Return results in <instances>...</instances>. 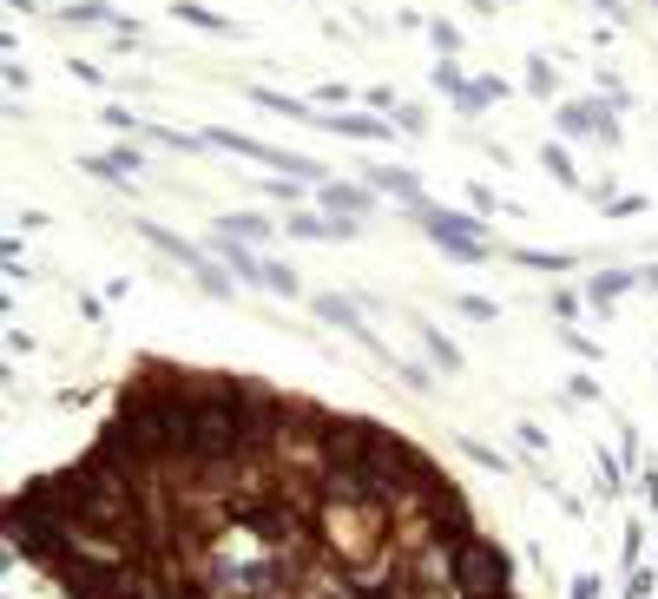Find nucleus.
I'll use <instances>...</instances> for the list:
<instances>
[{
  "instance_id": "1",
  "label": "nucleus",
  "mask_w": 658,
  "mask_h": 599,
  "mask_svg": "<svg viewBox=\"0 0 658 599\" xmlns=\"http://www.w3.org/2000/svg\"><path fill=\"white\" fill-rule=\"evenodd\" d=\"M422 224H428V237H435L441 251H455V257H487V237H474V231H481L474 218H455V211H428V205H422Z\"/></svg>"
},
{
  "instance_id": "2",
  "label": "nucleus",
  "mask_w": 658,
  "mask_h": 599,
  "mask_svg": "<svg viewBox=\"0 0 658 599\" xmlns=\"http://www.w3.org/2000/svg\"><path fill=\"white\" fill-rule=\"evenodd\" d=\"M560 126L566 132H593V139H619L612 112H599V106H560Z\"/></svg>"
},
{
  "instance_id": "3",
  "label": "nucleus",
  "mask_w": 658,
  "mask_h": 599,
  "mask_svg": "<svg viewBox=\"0 0 658 599\" xmlns=\"http://www.w3.org/2000/svg\"><path fill=\"white\" fill-rule=\"evenodd\" d=\"M329 132H343V139H389V126H382V119H369V112H336V119H329Z\"/></svg>"
},
{
  "instance_id": "4",
  "label": "nucleus",
  "mask_w": 658,
  "mask_h": 599,
  "mask_svg": "<svg viewBox=\"0 0 658 599\" xmlns=\"http://www.w3.org/2000/svg\"><path fill=\"white\" fill-rule=\"evenodd\" d=\"M316 310H323V316H329V323H343V330H349V336H356V343H376V336H369V323H362V316H356V310H349V303H343V297H323V303H316Z\"/></svg>"
},
{
  "instance_id": "5",
  "label": "nucleus",
  "mask_w": 658,
  "mask_h": 599,
  "mask_svg": "<svg viewBox=\"0 0 658 599\" xmlns=\"http://www.w3.org/2000/svg\"><path fill=\"white\" fill-rule=\"evenodd\" d=\"M323 198H329V211H343V218H362V211H369V198H362L356 185H329Z\"/></svg>"
},
{
  "instance_id": "6",
  "label": "nucleus",
  "mask_w": 658,
  "mask_h": 599,
  "mask_svg": "<svg viewBox=\"0 0 658 599\" xmlns=\"http://www.w3.org/2000/svg\"><path fill=\"white\" fill-rule=\"evenodd\" d=\"M626 284H632L626 270H606V277H593V303H612V297H619Z\"/></svg>"
},
{
  "instance_id": "7",
  "label": "nucleus",
  "mask_w": 658,
  "mask_h": 599,
  "mask_svg": "<svg viewBox=\"0 0 658 599\" xmlns=\"http://www.w3.org/2000/svg\"><path fill=\"white\" fill-rule=\"evenodd\" d=\"M178 20H191V27H204V33H224V20L211 14V7H191V0L178 7Z\"/></svg>"
},
{
  "instance_id": "8",
  "label": "nucleus",
  "mask_w": 658,
  "mask_h": 599,
  "mask_svg": "<svg viewBox=\"0 0 658 599\" xmlns=\"http://www.w3.org/2000/svg\"><path fill=\"white\" fill-rule=\"evenodd\" d=\"M93 172H139V152H106L93 158Z\"/></svg>"
},
{
  "instance_id": "9",
  "label": "nucleus",
  "mask_w": 658,
  "mask_h": 599,
  "mask_svg": "<svg viewBox=\"0 0 658 599\" xmlns=\"http://www.w3.org/2000/svg\"><path fill=\"white\" fill-rule=\"evenodd\" d=\"M218 231H231V237H270V231H264V218H224Z\"/></svg>"
},
{
  "instance_id": "10",
  "label": "nucleus",
  "mask_w": 658,
  "mask_h": 599,
  "mask_svg": "<svg viewBox=\"0 0 658 599\" xmlns=\"http://www.w3.org/2000/svg\"><path fill=\"white\" fill-rule=\"evenodd\" d=\"M290 237H329V231L310 218V211H297V218H290Z\"/></svg>"
},
{
  "instance_id": "11",
  "label": "nucleus",
  "mask_w": 658,
  "mask_h": 599,
  "mask_svg": "<svg viewBox=\"0 0 658 599\" xmlns=\"http://www.w3.org/2000/svg\"><path fill=\"white\" fill-rule=\"evenodd\" d=\"M547 165H553V178H566V185H573V158H566V152H553V145H547Z\"/></svg>"
}]
</instances>
